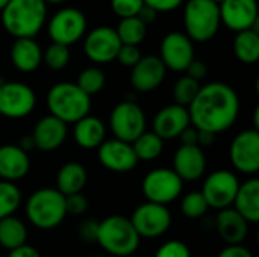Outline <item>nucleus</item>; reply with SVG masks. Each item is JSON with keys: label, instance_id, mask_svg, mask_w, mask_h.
I'll return each mask as SVG.
<instances>
[{"label": "nucleus", "instance_id": "nucleus-37", "mask_svg": "<svg viewBox=\"0 0 259 257\" xmlns=\"http://www.w3.org/2000/svg\"><path fill=\"white\" fill-rule=\"evenodd\" d=\"M143 6V0H111V8L120 18L137 17Z\"/></svg>", "mask_w": 259, "mask_h": 257}, {"label": "nucleus", "instance_id": "nucleus-29", "mask_svg": "<svg viewBox=\"0 0 259 257\" xmlns=\"http://www.w3.org/2000/svg\"><path fill=\"white\" fill-rule=\"evenodd\" d=\"M234 53L243 64H255L259 59V32L247 29L238 32L234 39Z\"/></svg>", "mask_w": 259, "mask_h": 257}, {"label": "nucleus", "instance_id": "nucleus-43", "mask_svg": "<svg viewBox=\"0 0 259 257\" xmlns=\"http://www.w3.org/2000/svg\"><path fill=\"white\" fill-rule=\"evenodd\" d=\"M185 71H187V76H188V77H191V79L200 82L202 79L206 77V74H208V67H206V64H205L203 61L193 59V62L188 65V68H187Z\"/></svg>", "mask_w": 259, "mask_h": 257}, {"label": "nucleus", "instance_id": "nucleus-34", "mask_svg": "<svg viewBox=\"0 0 259 257\" xmlns=\"http://www.w3.org/2000/svg\"><path fill=\"white\" fill-rule=\"evenodd\" d=\"M200 89V83L188 76H182L181 79H178V82L173 86V98H175V105L188 108L193 100L196 98L197 92Z\"/></svg>", "mask_w": 259, "mask_h": 257}, {"label": "nucleus", "instance_id": "nucleus-27", "mask_svg": "<svg viewBox=\"0 0 259 257\" xmlns=\"http://www.w3.org/2000/svg\"><path fill=\"white\" fill-rule=\"evenodd\" d=\"M88 182V173L79 162L64 164L56 176V189L64 195H73L82 192Z\"/></svg>", "mask_w": 259, "mask_h": 257}, {"label": "nucleus", "instance_id": "nucleus-51", "mask_svg": "<svg viewBox=\"0 0 259 257\" xmlns=\"http://www.w3.org/2000/svg\"><path fill=\"white\" fill-rule=\"evenodd\" d=\"M8 2H9V0H0V11L6 6V3H8Z\"/></svg>", "mask_w": 259, "mask_h": 257}, {"label": "nucleus", "instance_id": "nucleus-13", "mask_svg": "<svg viewBox=\"0 0 259 257\" xmlns=\"http://www.w3.org/2000/svg\"><path fill=\"white\" fill-rule=\"evenodd\" d=\"M229 159L241 174L255 176L259 171V130L247 129L240 132L231 142Z\"/></svg>", "mask_w": 259, "mask_h": 257}, {"label": "nucleus", "instance_id": "nucleus-19", "mask_svg": "<svg viewBox=\"0 0 259 257\" xmlns=\"http://www.w3.org/2000/svg\"><path fill=\"white\" fill-rule=\"evenodd\" d=\"M167 68L159 56H143L131 71V83L138 92L155 91L165 79Z\"/></svg>", "mask_w": 259, "mask_h": 257}, {"label": "nucleus", "instance_id": "nucleus-31", "mask_svg": "<svg viewBox=\"0 0 259 257\" xmlns=\"http://www.w3.org/2000/svg\"><path fill=\"white\" fill-rule=\"evenodd\" d=\"M121 44L124 45H140L147 33V26L143 24L137 17H131V18H121V21L118 23L117 29H115Z\"/></svg>", "mask_w": 259, "mask_h": 257}, {"label": "nucleus", "instance_id": "nucleus-15", "mask_svg": "<svg viewBox=\"0 0 259 257\" xmlns=\"http://www.w3.org/2000/svg\"><path fill=\"white\" fill-rule=\"evenodd\" d=\"M159 59L167 70L182 73L194 59L193 41L182 32L167 33L159 47Z\"/></svg>", "mask_w": 259, "mask_h": 257}, {"label": "nucleus", "instance_id": "nucleus-30", "mask_svg": "<svg viewBox=\"0 0 259 257\" xmlns=\"http://www.w3.org/2000/svg\"><path fill=\"white\" fill-rule=\"evenodd\" d=\"M132 148L135 151V156L140 161L143 162H150V161H155L158 159L162 151H164V141L155 135L153 132H144L140 138H137L134 142H132Z\"/></svg>", "mask_w": 259, "mask_h": 257}, {"label": "nucleus", "instance_id": "nucleus-50", "mask_svg": "<svg viewBox=\"0 0 259 257\" xmlns=\"http://www.w3.org/2000/svg\"><path fill=\"white\" fill-rule=\"evenodd\" d=\"M44 2H46V3H56V5H58V3H64L65 0H44Z\"/></svg>", "mask_w": 259, "mask_h": 257}, {"label": "nucleus", "instance_id": "nucleus-36", "mask_svg": "<svg viewBox=\"0 0 259 257\" xmlns=\"http://www.w3.org/2000/svg\"><path fill=\"white\" fill-rule=\"evenodd\" d=\"M70 58H71L70 48L67 45L56 44V42H52L42 53V62L53 71L64 70L68 65Z\"/></svg>", "mask_w": 259, "mask_h": 257}, {"label": "nucleus", "instance_id": "nucleus-41", "mask_svg": "<svg viewBox=\"0 0 259 257\" xmlns=\"http://www.w3.org/2000/svg\"><path fill=\"white\" fill-rule=\"evenodd\" d=\"M99 233V221L85 220L77 227V235L83 242H96Z\"/></svg>", "mask_w": 259, "mask_h": 257}, {"label": "nucleus", "instance_id": "nucleus-20", "mask_svg": "<svg viewBox=\"0 0 259 257\" xmlns=\"http://www.w3.org/2000/svg\"><path fill=\"white\" fill-rule=\"evenodd\" d=\"M182 182H196L206 171V156L199 145H181L173 156L171 168Z\"/></svg>", "mask_w": 259, "mask_h": 257}, {"label": "nucleus", "instance_id": "nucleus-9", "mask_svg": "<svg viewBox=\"0 0 259 257\" xmlns=\"http://www.w3.org/2000/svg\"><path fill=\"white\" fill-rule=\"evenodd\" d=\"M129 220L138 236L147 239L159 238L171 227V212L168 208L150 201L140 204Z\"/></svg>", "mask_w": 259, "mask_h": 257}, {"label": "nucleus", "instance_id": "nucleus-24", "mask_svg": "<svg viewBox=\"0 0 259 257\" xmlns=\"http://www.w3.org/2000/svg\"><path fill=\"white\" fill-rule=\"evenodd\" d=\"M11 62L21 73H33L42 62V50L33 38H17L11 47Z\"/></svg>", "mask_w": 259, "mask_h": 257}, {"label": "nucleus", "instance_id": "nucleus-54", "mask_svg": "<svg viewBox=\"0 0 259 257\" xmlns=\"http://www.w3.org/2000/svg\"><path fill=\"white\" fill-rule=\"evenodd\" d=\"M91 257H106V256H91Z\"/></svg>", "mask_w": 259, "mask_h": 257}, {"label": "nucleus", "instance_id": "nucleus-32", "mask_svg": "<svg viewBox=\"0 0 259 257\" xmlns=\"http://www.w3.org/2000/svg\"><path fill=\"white\" fill-rule=\"evenodd\" d=\"M21 204V191L15 183L0 180V220L12 217Z\"/></svg>", "mask_w": 259, "mask_h": 257}, {"label": "nucleus", "instance_id": "nucleus-35", "mask_svg": "<svg viewBox=\"0 0 259 257\" xmlns=\"http://www.w3.org/2000/svg\"><path fill=\"white\" fill-rule=\"evenodd\" d=\"M209 206L200 191H191L182 197L181 212L190 220H200L208 212Z\"/></svg>", "mask_w": 259, "mask_h": 257}, {"label": "nucleus", "instance_id": "nucleus-21", "mask_svg": "<svg viewBox=\"0 0 259 257\" xmlns=\"http://www.w3.org/2000/svg\"><path fill=\"white\" fill-rule=\"evenodd\" d=\"M67 136H68L67 124L52 115L42 117L35 124L33 132H32L35 148H38L41 151L58 150L65 142Z\"/></svg>", "mask_w": 259, "mask_h": 257}, {"label": "nucleus", "instance_id": "nucleus-12", "mask_svg": "<svg viewBox=\"0 0 259 257\" xmlns=\"http://www.w3.org/2000/svg\"><path fill=\"white\" fill-rule=\"evenodd\" d=\"M36 106L35 91L21 82H5L0 86V115L20 120L33 112Z\"/></svg>", "mask_w": 259, "mask_h": 257}, {"label": "nucleus", "instance_id": "nucleus-38", "mask_svg": "<svg viewBox=\"0 0 259 257\" xmlns=\"http://www.w3.org/2000/svg\"><path fill=\"white\" fill-rule=\"evenodd\" d=\"M153 257H191V251L185 242L173 239L162 244Z\"/></svg>", "mask_w": 259, "mask_h": 257}, {"label": "nucleus", "instance_id": "nucleus-33", "mask_svg": "<svg viewBox=\"0 0 259 257\" xmlns=\"http://www.w3.org/2000/svg\"><path fill=\"white\" fill-rule=\"evenodd\" d=\"M105 83H106V76L97 67H88L82 70L76 82V85L90 97L100 92L105 88Z\"/></svg>", "mask_w": 259, "mask_h": 257}, {"label": "nucleus", "instance_id": "nucleus-25", "mask_svg": "<svg viewBox=\"0 0 259 257\" xmlns=\"http://www.w3.org/2000/svg\"><path fill=\"white\" fill-rule=\"evenodd\" d=\"M73 138L83 150H96L106 139V126L100 118L87 115L74 123Z\"/></svg>", "mask_w": 259, "mask_h": 257}, {"label": "nucleus", "instance_id": "nucleus-23", "mask_svg": "<svg viewBox=\"0 0 259 257\" xmlns=\"http://www.w3.org/2000/svg\"><path fill=\"white\" fill-rule=\"evenodd\" d=\"M215 230L228 245H241L249 236V223L234 208H228L219 211Z\"/></svg>", "mask_w": 259, "mask_h": 257}, {"label": "nucleus", "instance_id": "nucleus-42", "mask_svg": "<svg viewBox=\"0 0 259 257\" xmlns=\"http://www.w3.org/2000/svg\"><path fill=\"white\" fill-rule=\"evenodd\" d=\"M143 2L149 8L155 9L158 14L159 12H171L184 3V0H143Z\"/></svg>", "mask_w": 259, "mask_h": 257}, {"label": "nucleus", "instance_id": "nucleus-44", "mask_svg": "<svg viewBox=\"0 0 259 257\" xmlns=\"http://www.w3.org/2000/svg\"><path fill=\"white\" fill-rule=\"evenodd\" d=\"M217 257H253V254L247 247L241 244V245H226Z\"/></svg>", "mask_w": 259, "mask_h": 257}, {"label": "nucleus", "instance_id": "nucleus-14", "mask_svg": "<svg viewBox=\"0 0 259 257\" xmlns=\"http://www.w3.org/2000/svg\"><path fill=\"white\" fill-rule=\"evenodd\" d=\"M121 41L114 27L99 26L90 30L83 41L85 56L96 64H109L117 58Z\"/></svg>", "mask_w": 259, "mask_h": 257}, {"label": "nucleus", "instance_id": "nucleus-49", "mask_svg": "<svg viewBox=\"0 0 259 257\" xmlns=\"http://www.w3.org/2000/svg\"><path fill=\"white\" fill-rule=\"evenodd\" d=\"M18 147H20L21 150H24L26 153L32 151V150L35 148V142H33V138H32V135H26V136H23V138L20 139V144H18Z\"/></svg>", "mask_w": 259, "mask_h": 257}, {"label": "nucleus", "instance_id": "nucleus-46", "mask_svg": "<svg viewBox=\"0 0 259 257\" xmlns=\"http://www.w3.org/2000/svg\"><path fill=\"white\" fill-rule=\"evenodd\" d=\"M8 257H41V254L35 247L24 244V245H21V247H18L15 250H11Z\"/></svg>", "mask_w": 259, "mask_h": 257}, {"label": "nucleus", "instance_id": "nucleus-28", "mask_svg": "<svg viewBox=\"0 0 259 257\" xmlns=\"http://www.w3.org/2000/svg\"><path fill=\"white\" fill-rule=\"evenodd\" d=\"M27 242L26 224L17 217H6L0 220V247L15 250Z\"/></svg>", "mask_w": 259, "mask_h": 257}, {"label": "nucleus", "instance_id": "nucleus-48", "mask_svg": "<svg viewBox=\"0 0 259 257\" xmlns=\"http://www.w3.org/2000/svg\"><path fill=\"white\" fill-rule=\"evenodd\" d=\"M215 136H217V135H214V133H211V132L199 130L197 145H199L200 148H203V147H209V145H212V144L215 142Z\"/></svg>", "mask_w": 259, "mask_h": 257}, {"label": "nucleus", "instance_id": "nucleus-10", "mask_svg": "<svg viewBox=\"0 0 259 257\" xmlns=\"http://www.w3.org/2000/svg\"><path fill=\"white\" fill-rule=\"evenodd\" d=\"M87 32V17L76 8H64L58 11L47 24V33L52 42L70 47L77 42Z\"/></svg>", "mask_w": 259, "mask_h": 257}, {"label": "nucleus", "instance_id": "nucleus-22", "mask_svg": "<svg viewBox=\"0 0 259 257\" xmlns=\"http://www.w3.org/2000/svg\"><path fill=\"white\" fill-rule=\"evenodd\" d=\"M30 171L29 153L21 150L15 144H6L0 147V179L15 183L27 176Z\"/></svg>", "mask_w": 259, "mask_h": 257}, {"label": "nucleus", "instance_id": "nucleus-53", "mask_svg": "<svg viewBox=\"0 0 259 257\" xmlns=\"http://www.w3.org/2000/svg\"><path fill=\"white\" fill-rule=\"evenodd\" d=\"M212 2H215V3H217V5H220V3H222V2H223V0H212Z\"/></svg>", "mask_w": 259, "mask_h": 257}, {"label": "nucleus", "instance_id": "nucleus-7", "mask_svg": "<svg viewBox=\"0 0 259 257\" xmlns=\"http://www.w3.org/2000/svg\"><path fill=\"white\" fill-rule=\"evenodd\" d=\"M146 123L143 108L132 100L118 103L109 115V127L114 138L129 144L146 132Z\"/></svg>", "mask_w": 259, "mask_h": 257}, {"label": "nucleus", "instance_id": "nucleus-1", "mask_svg": "<svg viewBox=\"0 0 259 257\" xmlns=\"http://www.w3.org/2000/svg\"><path fill=\"white\" fill-rule=\"evenodd\" d=\"M187 109L191 126L217 135L231 129L237 121L240 97L231 85L211 82L200 86L196 98Z\"/></svg>", "mask_w": 259, "mask_h": 257}, {"label": "nucleus", "instance_id": "nucleus-52", "mask_svg": "<svg viewBox=\"0 0 259 257\" xmlns=\"http://www.w3.org/2000/svg\"><path fill=\"white\" fill-rule=\"evenodd\" d=\"M5 82H6V79H5L3 76H0V86H2V85H3Z\"/></svg>", "mask_w": 259, "mask_h": 257}, {"label": "nucleus", "instance_id": "nucleus-45", "mask_svg": "<svg viewBox=\"0 0 259 257\" xmlns=\"http://www.w3.org/2000/svg\"><path fill=\"white\" fill-rule=\"evenodd\" d=\"M181 145H197V139H199V129H196L194 126H188L181 135Z\"/></svg>", "mask_w": 259, "mask_h": 257}, {"label": "nucleus", "instance_id": "nucleus-40", "mask_svg": "<svg viewBox=\"0 0 259 257\" xmlns=\"http://www.w3.org/2000/svg\"><path fill=\"white\" fill-rule=\"evenodd\" d=\"M87 209H88V200L82 192L65 197V211H67V214H70V215H82V214L87 212Z\"/></svg>", "mask_w": 259, "mask_h": 257}, {"label": "nucleus", "instance_id": "nucleus-17", "mask_svg": "<svg viewBox=\"0 0 259 257\" xmlns=\"http://www.w3.org/2000/svg\"><path fill=\"white\" fill-rule=\"evenodd\" d=\"M99 162L112 173H131L137 165L138 159L132 148V144L120 141L117 138L105 139L97 148Z\"/></svg>", "mask_w": 259, "mask_h": 257}, {"label": "nucleus", "instance_id": "nucleus-39", "mask_svg": "<svg viewBox=\"0 0 259 257\" xmlns=\"http://www.w3.org/2000/svg\"><path fill=\"white\" fill-rule=\"evenodd\" d=\"M141 58H143V55H141V52H140V48L137 45H124V44H121V47H120L115 59L123 67L134 68Z\"/></svg>", "mask_w": 259, "mask_h": 257}, {"label": "nucleus", "instance_id": "nucleus-11", "mask_svg": "<svg viewBox=\"0 0 259 257\" xmlns=\"http://www.w3.org/2000/svg\"><path fill=\"white\" fill-rule=\"evenodd\" d=\"M238 188L240 180L235 173L229 170H217L205 179L200 192L209 208L223 211L232 208Z\"/></svg>", "mask_w": 259, "mask_h": 257}, {"label": "nucleus", "instance_id": "nucleus-6", "mask_svg": "<svg viewBox=\"0 0 259 257\" xmlns=\"http://www.w3.org/2000/svg\"><path fill=\"white\" fill-rule=\"evenodd\" d=\"M220 8L212 0H188L184 9V26L191 41L206 42L220 29Z\"/></svg>", "mask_w": 259, "mask_h": 257}, {"label": "nucleus", "instance_id": "nucleus-8", "mask_svg": "<svg viewBox=\"0 0 259 257\" xmlns=\"http://www.w3.org/2000/svg\"><path fill=\"white\" fill-rule=\"evenodd\" d=\"M141 189L147 201L167 206L181 197L184 182L171 168H155L143 179Z\"/></svg>", "mask_w": 259, "mask_h": 257}, {"label": "nucleus", "instance_id": "nucleus-16", "mask_svg": "<svg viewBox=\"0 0 259 257\" xmlns=\"http://www.w3.org/2000/svg\"><path fill=\"white\" fill-rule=\"evenodd\" d=\"M222 23L234 30H258V2L256 0H223L220 5Z\"/></svg>", "mask_w": 259, "mask_h": 257}, {"label": "nucleus", "instance_id": "nucleus-4", "mask_svg": "<svg viewBox=\"0 0 259 257\" xmlns=\"http://www.w3.org/2000/svg\"><path fill=\"white\" fill-rule=\"evenodd\" d=\"M96 242L111 256L132 257L140 247L141 238L135 232L129 218L123 215H111L99 223Z\"/></svg>", "mask_w": 259, "mask_h": 257}, {"label": "nucleus", "instance_id": "nucleus-47", "mask_svg": "<svg viewBox=\"0 0 259 257\" xmlns=\"http://www.w3.org/2000/svg\"><path fill=\"white\" fill-rule=\"evenodd\" d=\"M156 17H158V12H156L155 9L149 8L147 5H144V6L141 8V11L138 12V15H137V18H138L143 24H146V26L155 23Z\"/></svg>", "mask_w": 259, "mask_h": 257}, {"label": "nucleus", "instance_id": "nucleus-26", "mask_svg": "<svg viewBox=\"0 0 259 257\" xmlns=\"http://www.w3.org/2000/svg\"><path fill=\"white\" fill-rule=\"evenodd\" d=\"M234 209L249 223H259V179L252 177L244 183H240L234 200Z\"/></svg>", "mask_w": 259, "mask_h": 257}, {"label": "nucleus", "instance_id": "nucleus-5", "mask_svg": "<svg viewBox=\"0 0 259 257\" xmlns=\"http://www.w3.org/2000/svg\"><path fill=\"white\" fill-rule=\"evenodd\" d=\"M65 215V197L56 188L36 189L26 201V217L36 229L52 230L64 221Z\"/></svg>", "mask_w": 259, "mask_h": 257}, {"label": "nucleus", "instance_id": "nucleus-2", "mask_svg": "<svg viewBox=\"0 0 259 257\" xmlns=\"http://www.w3.org/2000/svg\"><path fill=\"white\" fill-rule=\"evenodd\" d=\"M2 12L5 30L17 38H35L47 20L44 0H9Z\"/></svg>", "mask_w": 259, "mask_h": 257}, {"label": "nucleus", "instance_id": "nucleus-3", "mask_svg": "<svg viewBox=\"0 0 259 257\" xmlns=\"http://www.w3.org/2000/svg\"><path fill=\"white\" fill-rule=\"evenodd\" d=\"M49 115L61 120L65 124H74L80 118L90 115L91 97L87 95L73 82H59L47 92Z\"/></svg>", "mask_w": 259, "mask_h": 257}, {"label": "nucleus", "instance_id": "nucleus-18", "mask_svg": "<svg viewBox=\"0 0 259 257\" xmlns=\"http://www.w3.org/2000/svg\"><path fill=\"white\" fill-rule=\"evenodd\" d=\"M191 124L188 109L179 105H168L159 109L153 118V133L162 141L179 138V135Z\"/></svg>", "mask_w": 259, "mask_h": 257}]
</instances>
